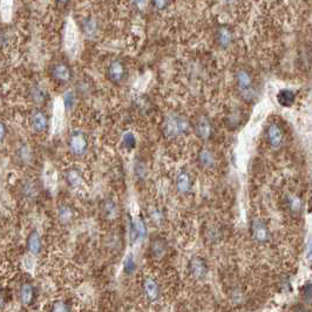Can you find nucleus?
<instances>
[{"mask_svg":"<svg viewBox=\"0 0 312 312\" xmlns=\"http://www.w3.org/2000/svg\"><path fill=\"white\" fill-rule=\"evenodd\" d=\"M71 310H72L71 304H69L67 300L59 299V300H55V301H53V303H52L51 311H53V312H67V311H71Z\"/></svg>","mask_w":312,"mask_h":312,"instance_id":"nucleus-29","label":"nucleus"},{"mask_svg":"<svg viewBox=\"0 0 312 312\" xmlns=\"http://www.w3.org/2000/svg\"><path fill=\"white\" fill-rule=\"evenodd\" d=\"M8 134H9L8 126H6L4 121L0 120V143H3V142L5 141V138L8 137Z\"/></svg>","mask_w":312,"mask_h":312,"instance_id":"nucleus-35","label":"nucleus"},{"mask_svg":"<svg viewBox=\"0 0 312 312\" xmlns=\"http://www.w3.org/2000/svg\"><path fill=\"white\" fill-rule=\"evenodd\" d=\"M216 41L218 46L222 48H228L232 43V33L228 27L222 26L216 32Z\"/></svg>","mask_w":312,"mask_h":312,"instance_id":"nucleus-23","label":"nucleus"},{"mask_svg":"<svg viewBox=\"0 0 312 312\" xmlns=\"http://www.w3.org/2000/svg\"><path fill=\"white\" fill-rule=\"evenodd\" d=\"M29 98L34 105L43 106L48 101V92L40 85H33L29 89Z\"/></svg>","mask_w":312,"mask_h":312,"instance_id":"nucleus-18","label":"nucleus"},{"mask_svg":"<svg viewBox=\"0 0 312 312\" xmlns=\"http://www.w3.org/2000/svg\"><path fill=\"white\" fill-rule=\"evenodd\" d=\"M194 130L196 136L202 141H208L214 135V126L207 115H199L194 123Z\"/></svg>","mask_w":312,"mask_h":312,"instance_id":"nucleus-5","label":"nucleus"},{"mask_svg":"<svg viewBox=\"0 0 312 312\" xmlns=\"http://www.w3.org/2000/svg\"><path fill=\"white\" fill-rule=\"evenodd\" d=\"M134 169H135V174H136V176L137 178H144L145 176V167H144V165H142L141 162H137L136 165H135V167H134Z\"/></svg>","mask_w":312,"mask_h":312,"instance_id":"nucleus-36","label":"nucleus"},{"mask_svg":"<svg viewBox=\"0 0 312 312\" xmlns=\"http://www.w3.org/2000/svg\"><path fill=\"white\" fill-rule=\"evenodd\" d=\"M286 204L289 210L292 214H299L303 209V201L296 194H287L286 195Z\"/></svg>","mask_w":312,"mask_h":312,"instance_id":"nucleus-25","label":"nucleus"},{"mask_svg":"<svg viewBox=\"0 0 312 312\" xmlns=\"http://www.w3.org/2000/svg\"><path fill=\"white\" fill-rule=\"evenodd\" d=\"M30 126L32 128L33 131H36L38 134L45 133L48 129L50 126V119L46 112H44L43 109L36 108L33 109L30 114Z\"/></svg>","mask_w":312,"mask_h":312,"instance_id":"nucleus-7","label":"nucleus"},{"mask_svg":"<svg viewBox=\"0 0 312 312\" xmlns=\"http://www.w3.org/2000/svg\"><path fill=\"white\" fill-rule=\"evenodd\" d=\"M26 249L27 251L33 256L40 255L41 251H43V240H41V235L39 231L36 230V229H33V230L29 234V236H27Z\"/></svg>","mask_w":312,"mask_h":312,"instance_id":"nucleus-16","label":"nucleus"},{"mask_svg":"<svg viewBox=\"0 0 312 312\" xmlns=\"http://www.w3.org/2000/svg\"><path fill=\"white\" fill-rule=\"evenodd\" d=\"M188 270L189 275L192 276L194 279L202 280L207 277L208 271H209V266H208V263L203 257L195 256V257H193L189 261Z\"/></svg>","mask_w":312,"mask_h":312,"instance_id":"nucleus-11","label":"nucleus"},{"mask_svg":"<svg viewBox=\"0 0 312 312\" xmlns=\"http://www.w3.org/2000/svg\"><path fill=\"white\" fill-rule=\"evenodd\" d=\"M250 234L255 242L259 244H264L271 238V231L269 225L261 218H254L250 222Z\"/></svg>","mask_w":312,"mask_h":312,"instance_id":"nucleus-4","label":"nucleus"},{"mask_svg":"<svg viewBox=\"0 0 312 312\" xmlns=\"http://www.w3.org/2000/svg\"><path fill=\"white\" fill-rule=\"evenodd\" d=\"M149 216L156 224H160L164 222V213H162V210L158 209V208H152V209L149 210Z\"/></svg>","mask_w":312,"mask_h":312,"instance_id":"nucleus-34","label":"nucleus"},{"mask_svg":"<svg viewBox=\"0 0 312 312\" xmlns=\"http://www.w3.org/2000/svg\"><path fill=\"white\" fill-rule=\"evenodd\" d=\"M65 180L71 188L78 189L84 183V175L78 168H69L65 172Z\"/></svg>","mask_w":312,"mask_h":312,"instance_id":"nucleus-19","label":"nucleus"},{"mask_svg":"<svg viewBox=\"0 0 312 312\" xmlns=\"http://www.w3.org/2000/svg\"><path fill=\"white\" fill-rule=\"evenodd\" d=\"M18 297L20 303H22L24 306H32V305L36 303L38 298V291L36 285H34L33 283L29 282V280L23 282L19 286Z\"/></svg>","mask_w":312,"mask_h":312,"instance_id":"nucleus-8","label":"nucleus"},{"mask_svg":"<svg viewBox=\"0 0 312 312\" xmlns=\"http://www.w3.org/2000/svg\"><path fill=\"white\" fill-rule=\"evenodd\" d=\"M51 76L58 84L66 85L72 80L73 71L65 62H57L51 67Z\"/></svg>","mask_w":312,"mask_h":312,"instance_id":"nucleus-10","label":"nucleus"},{"mask_svg":"<svg viewBox=\"0 0 312 312\" xmlns=\"http://www.w3.org/2000/svg\"><path fill=\"white\" fill-rule=\"evenodd\" d=\"M101 210L103 217H105L106 220L114 221L116 220L117 216H119V207H117V204L114 202L112 199H107L103 201Z\"/></svg>","mask_w":312,"mask_h":312,"instance_id":"nucleus-21","label":"nucleus"},{"mask_svg":"<svg viewBox=\"0 0 312 312\" xmlns=\"http://www.w3.org/2000/svg\"><path fill=\"white\" fill-rule=\"evenodd\" d=\"M175 186L176 190L181 195H187L190 193V190L193 188V180L192 176L187 171H181L176 176L175 180Z\"/></svg>","mask_w":312,"mask_h":312,"instance_id":"nucleus-17","label":"nucleus"},{"mask_svg":"<svg viewBox=\"0 0 312 312\" xmlns=\"http://www.w3.org/2000/svg\"><path fill=\"white\" fill-rule=\"evenodd\" d=\"M134 4L138 10H143L147 6V0H134Z\"/></svg>","mask_w":312,"mask_h":312,"instance_id":"nucleus-38","label":"nucleus"},{"mask_svg":"<svg viewBox=\"0 0 312 312\" xmlns=\"http://www.w3.org/2000/svg\"><path fill=\"white\" fill-rule=\"evenodd\" d=\"M197 159H199V164L206 169L214 168L215 165H216V156L208 148L201 149Z\"/></svg>","mask_w":312,"mask_h":312,"instance_id":"nucleus-20","label":"nucleus"},{"mask_svg":"<svg viewBox=\"0 0 312 312\" xmlns=\"http://www.w3.org/2000/svg\"><path fill=\"white\" fill-rule=\"evenodd\" d=\"M265 138L270 147L277 150L283 145L284 140H285V134H284L283 128L278 123L272 122L266 128Z\"/></svg>","mask_w":312,"mask_h":312,"instance_id":"nucleus-6","label":"nucleus"},{"mask_svg":"<svg viewBox=\"0 0 312 312\" xmlns=\"http://www.w3.org/2000/svg\"><path fill=\"white\" fill-rule=\"evenodd\" d=\"M10 299H11V291L4 287H0V311L4 310L6 305L9 304Z\"/></svg>","mask_w":312,"mask_h":312,"instance_id":"nucleus-32","label":"nucleus"},{"mask_svg":"<svg viewBox=\"0 0 312 312\" xmlns=\"http://www.w3.org/2000/svg\"><path fill=\"white\" fill-rule=\"evenodd\" d=\"M152 4L158 10H165L169 4V0H152Z\"/></svg>","mask_w":312,"mask_h":312,"instance_id":"nucleus-37","label":"nucleus"},{"mask_svg":"<svg viewBox=\"0 0 312 312\" xmlns=\"http://www.w3.org/2000/svg\"><path fill=\"white\" fill-rule=\"evenodd\" d=\"M19 193L23 199L32 202V201H36L38 196H39V187H38L36 181H33L31 179H26L20 183Z\"/></svg>","mask_w":312,"mask_h":312,"instance_id":"nucleus-15","label":"nucleus"},{"mask_svg":"<svg viewBox=\"0 0 312 312\" xmlns=\"http://www.w3.org/2000/svg\"><path fill=\"white\" fill-rule=\"evenodd\" d=\"M237 88L245 101L251 102L256 99V91L254 88V80L250 73L245 69H240L236 74Z\"/></svg>","mask_w":312,"mask_h":312,"instance_id":"nucleus-3","label":"nucleus"},{"mask_svg":"<svg viewBox=\"0 0 312 312\" xmlns=\"http://www.w3.org/2000/svg\"><path fill=\"white\" fill-rule=\"evenodd\" d=\"M17 156H18V161H20L24 165L30 164L33 159L32 150H31L30 147H27V145L25 144H23L22 147L18 149V151H17Z\"/></svg>","mask_w":312,"mask_h":312,"instance_id":"nucleus-26","label":"nucleus"},{"mask_svg":"<svg viewBox=\"0 0 312 312\" xmlns=\"http://www.w3.org/2000/svg\"><path fill=\"white\" fill-rule=\"evenodd\" d=\"M277 101L284 108H290L296 101V94L291 89H280L277 94Z\"/></svg>","mask_w":312,"mask_h":312,"instance_id":"nucleus-22","label":"nucleus"},{"mask_svg":"<svg viewBox=\"0 0 312 312\" xmlns=\"http://www.w3.org/2000/svg\"><path fill=\"white\" fill-rule=\"evenodd\" d=\"M74 209L69 204H60L58 207V218L62 224H69L74 220Z\"/></svg>","mask_w":312,"mask_h":312,"instance_id":"nucleus-24","label":"nucleus"},{"mask_svg":"<svg viewBox=\"0 0 312 312\" xmlns=\"http://www.w3.org/2000/svg\"><path fill=\"white\" fill-rule=\"evenodd\" d=\"M75 102H76V95L74 92L72 91H68L66 92L64 94V106H65V109L67 110H72L73 108H74L75 106Z\"/></svg>","mask_w":312,"mask_h":312,"instance_id":"nucleus-30","label":"nucleus"},{"mask_svg":"<svg viewBox=\"0 0 312 312\" xmlns=\"http://www.w3.org/2000/svg\"><path fill=\"white\" fill-rule=\"evenodd\" d=\"M190 128L188 117L178 112H171L162 122V133L169 140H175L185 135Z\"/></svg>","mask_w":312,"mask_h":312,"instance_id":"nucleus-1","label":"nucleus"},{"mask_svg":"<svg viewBox=\"0 0 312 312\" xmlns=\"http://www.w3.org/2000/svg\"><path fill=\"white\" fill-rule=\"evenodd\" d=\"M67 147L69 152L75 158H82L88 150V137L84 131L73 130L68 135Z\"/></svg>","mask_w":312,"mask_h":312,"instance_id":"nucleus-2","label":"nucleus"},{"mask_svg":"<svg viewBox=\"0 0 312 312\" xmlns=\"http://www.w3.org/2000/svg\"><path fill=\"white\" fill-rule=\"evenodd\" d=\"M142 290H143V294L149 301H156L160 298V284L156 282V279L152 278V277H145L143 282H142Z\"/></svg>","mask_w":312,"mask_h":312,"instance_id":"nucleus-14","label":"nucleus"},{"mask_svg":"<svg viewBox=\"0 0 312 312\" xmlns=\"http://www.w3.org/2000/svg\"><path fill=\"white\" fill-rule=\"evenodd\" d=\"M301 297H303V299L305 303H306L307 305L311 304V300H312V286H311V282H307L305 285L303 286V289H301Z\"/></svg>","mask_w":312,"mask_h":312,"instance_id":"nucleus-33","label":"nucleus"},{"mask_svg":"<svg viewBox=\"0 0 312 312\" xmlns=\"http://www.w3.org/2000/svg\"><path fill=\"white\" fill-rule=\"evenodd\" d=\"M122 144L123 147L128 149V150H131L136 147V137H135L134 133L131 131H127L122 135Z\"/></svg>","mask_w":312,"mask_h":312,"instance_id":"nucleus-28","label":"nucleus"},{"mask_svg":"<svg viewBox=\"0 0 312 312\" xmlns=\"http://www.w3.org/2000/svg\"><path fill=\"white\" fill-rule=\"evenodd\" d=\"M107 75H108L110 82H113L114 85H120L126 76V68H124L123 62L120 60H113L107 69Z\"/></svg>","mask_w":312,"mask_h":312,"instance_id":"nucleus-13","label":"nucleus"},{"mask_svg":"<svg viewBox=\"0 0 312 312\" xmlns=\"http://www.w3.org/2000/svg\"><path fill=\"white\" fill-rule=\"evenodd\" d=\"M59 4H67L69 0H57Z\"/></svg>","mask_w":312,"mask_h":312,"instance_id":"nucleus-39","label":"nucleus"},{"mask_svg":"<svg viewBox=\"0 0 312 312\" xmlns=\"http://www.w3.org/2000/svg\"><path fill=\"white\" fill-rule=\"evenodd\" d=\"M147 225L141 217L130 218L129 220V238L130 243H137V242L143 241L147 237Z\"/></svg>","mask_w":312,"mask_h":312,"instance_id":"nucleus-9","label":"nucleus"},{"mask_svg":"<svg viewBox=\"0 0 312 312\" xmlns=\"http://www.w3.org/2000/svg\"><path fill=\"white\" fill-rule=\"evenodd\" d=\"M136 261H135L133 254H129L126 257V259L123 261V271L127 275H133V273L136 271Z\"/></svg>","mask_w":312,"mask_h":312,"instance_id":"nucleus-27","label":"nucleus"},{"mask_svg":"<svg viewBox=\"0 0 312 312\" xmlns=\"http://www.w3.org/2000/svg\"><path fill=\"white\" fill-rule=\"evenodd\" d=\"M168 251V244L167 241L164 237L158 236L152 238L150 241V245H149V255L155 261H161L167 255Z\"/></svg>","mask_w":312,"mask_h":312,"instance_id":"nucleus-12","label":"nucleus"},{"mask_svg":"<svg viewBox=\"0 0 312 312\" xmlns=\"http://www.w3.org/2000/svg\"><path fill=\"white\" fill-rule=\"evenodd\" d=\"M82 30L87 37H93L96 33V23L92 19H86L82 24Z\"/></svg>","mask_w":312,"mask_h":312,"instance_id":"nucleus-31","label":"nucleus"}]
</instances>
